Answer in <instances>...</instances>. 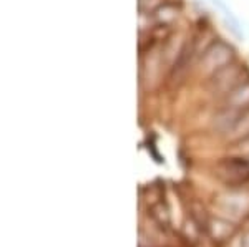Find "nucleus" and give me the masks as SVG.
Wrapping results in <instances>:
<instances>
[{"label":"nucleus","mask_w":249,"mask_h":247,"mask_svg":"<svg viewBox=\"0 0 249 247\" xmlns=\"http://www.w3.org/2000/svg\"><path fill=\"white\" fill-rule=\"evenodd\" d=\"M249 108V82H241L226 93V110L243 111Z\"/></svg>","instance_id":"7ed1b4c3"},{"label":"nucleus","mask_w":249,"mask_h":247,"mask_svg":"<svg viewBox=\"0 0 249 247\" xmlns=\"http://www.w3.org/2000/svg\"><path fill=\"white\" fill-rule=\"evenodd\" d=\"M241 75V70L238 66H224L223 70H219L218 73H214V80H213V90L221 91V93H228L234 88L236 85H239L238 82Z\"/></svg>","instance_id":"f03ea898"},{"label":"nucleus","mask_w":249,"mask_h":247,"mask_svg":"<svg viewBox=\"0 0 249 247\" xmlns=\"http://www.w3.org/2000/svg\"><path fill=\"white\" fill-rule=\"evenodd\" d=\"M231 58H232L231 47L226 45L224 42H214L213 45H210L204 50L201 62H199V68L206 75H214L219 70H223L224 66H228Z\"/></svg>","instance_id":"f257e3e1"}]
</instances>
